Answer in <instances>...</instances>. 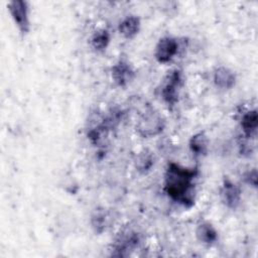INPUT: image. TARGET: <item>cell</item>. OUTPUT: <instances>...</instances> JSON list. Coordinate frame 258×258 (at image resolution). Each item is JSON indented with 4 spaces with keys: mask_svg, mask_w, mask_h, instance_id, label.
Instances as JSON below:
<instances>
[{
    "mask_svg": "<svg viewBox=\"0 0 258 258\" xmlns=\"http://www.w3.org/2000/svg\"><path fill=\"white\" fill-rule=\"evenodd\" d=\"M199 175L197 167H185L169 162L164 173V191L167 197L184 208H191L196 201V180Z\"/></svg>",
    "mask_w": 258,
    "mask_h": 258,
    "instance_id": "6da1fadb",
    "label": "cell"
},
{
    "mask_svg": "<svg viewBox=\"0 0 258 258\" xmlns=\"http://www.w3.org/2000/svg\"><path fill=\"white\" fill-rule=\"evenodd\" d=\"M182 85L183 79L180 70H171L165 76L161 84L160 97L162 102L168 107V109H173L177 104Z\"/></svg>",
    "mask_w": 258,
    "mask_h": 258,
    "instance_id": "7a4b0ae2",
    "label": "cell"
},
{
    "mask_svg": "<svg viewBox=\"0 0 258 258\" xmlns=\"http://www.w3.org/2000/svg\"><path fill=\"white\" fill-rule=\"evenodd\" d=\"M165 127L163 117L154 110L146 111L136 124V132L143 138H151L160 134Z\"/></svg>",
    "mask_w": 258,
    "mask_h": 258,
    "instance_id": "3957f363",
    "label": "cell"
},
{
    "mask_svg": "<svg viewBox=\"0 0 258 258\" xmlns=\"http://www.w3.org/2000/svg\"><path fill=\"white\" fill-rule=\"evenodd\" d=\"M8 11L14 24L17 26L22 35H26L30 31V17L28 2L23 0H12L7 4Z\"/></svg>",
    "mask_w": 258,
    "mask_h": 258,
    "instance_id": "277c9868",
    "label": "cell"
},
{
    "mask_svg": "<svg viewBox=\"0 0 258 258\" xmlns=\"http://www.w3.org/2000/svg\"><path fill=\"white\" fill-rule=\"evenodd\" d=\"M178 50V39L176 37L166 35L158 40L154 50V57L159 63H168L176 56Z\"/></svg>",
    "mask_w": 258,
    "mask_h": 258,
    "instance_id": "5b68a950",
    "label": "cell"
},
{
    "mask_svg": "<svg viewBox=\"0 0 258 258\" xmlns=\"http://www.w3.org/2000/svg\"><path fill=\"white\" fill-rule=\"evenodd\" d=\"M140 243V235L134 231H127L119 235L112 248V256L127 257Z\"/></svg>",
    "mask_w": 258,
    "mask_h": 258,
    "instance_id": "8992f818",
    "label": "cell"
},
{
    "mask_svg": "<svg viewBox=\"0 0 258 258\" xmlns=\"http://www.w3.org/2000/svg\"><path fill=\"white\" fill-rule=\"evenodd\" d=\"M221 201L230 210H236L242 201L241 187L229 177H225L220 187Z\"/></svg>",
    "mask_w": 258,
    "mask_h": 258,
    "instance_id": "52a82bcc",
    "label": "cell"
},
{
    "mask_svg": "<svg viewBox=\"0 0 258 258\" xmlns=\"http://www.w3.org/2000/svg\"><path fill=\"white\" fill-rule=\"evenodd\" d=\"M136 74L132 64L125 58H120L111 68V78L120 88H126L135 78Z\"/></svg>",
    "mask_w": 258,
    "mask_h": 258,
    "instance_id": "ba28073f",
    "label": "cell"
},
{
    "mask_svg": "<svg viewBox=\"0 0 258 258\" xmlns=\"http://www.w3.org/2000/svg\"><path fill=\"white\" fill-rule=\"evenodd\" d=\"M236 82V74L231 69L221 66L214 70L213 83L219 90L229 91L235 87Z\"/></svg>",
    "mask_w": 258,
    "mask_h": 258,
    "instance_id": "9c48e42d",
    "label": "cell"
},
{
    "mask_svg": "<svg viewBox=\"0 0 258 258\" xmlns=\"http://www.w3.org/2000/svg\"><path fill=\"white\" fill-rule=\"evenodd\" d=\"M240 127L245 139L250 140L256 137L258 129V113L256 109L248 110L241 115Z\"/></svg>",
    "mask_w": 258,
    "mask_h": 258,
    "instance_id": "30bf717a",
    "label": "cell"
},
{
    "mask_svg": "<svg viewBox=\"0 0 258 258\" xmlns=\"http://www.w3.org/2000/svg\"><path fill=\"white\" fill-rule=\"evenodd\" d=\"M196 237L199 242L206 246H212L216 244L219 239L218 231L208 221H203L198 224L196 228Z\"/></svg>",
    "mask_w": 258,
    "mask_h": 258,
    "instance_id": "8fae6325",
    "label": "cell"
},
{
    "mask_svg": "<svg viewBox=\"0 0 258 258\" xmlns=\"http://www.w3.org/2000/svg\"><path fill=\"white\" fill-rule=\"evenodd\" d=\"M141 28V21L140 18L136 15H128L123 18L119 25L118 31L119 33L127 39H132L135 37Z\"/></svg>",
    "mask_w": 258,
    "mask_h": 258,
    "instance_id": "7c38bea8",
    "label": "cell"
},
{
    "mask_svg": "<svg viewBox=\"0 0 258 258\" xmlns=\"http://www.w3.org/2000/svg\"><path fill=\"white\" fill-rule=\"evenodd\" d=\"M208 145H209V140L204 131L197 132L189 138V141H188L189 151L196 158L205 156L207 154Z\"/></svg>",
    "mask_w": 258,
    "mask_h": 258,
    "instance_id": "4fadbf2b",
    "label": "cell"
},
{
    "mask_svg": "<svg viewBox=\"0 0 258 258\" xmlns=\"http://www.w3.org/2000/svg\"><path fill=\"white\" fill-rule=\"evenodd\" d=\"M154 165V156L151 151L144 149L140 151L134 159V166L141 174L148 173Z\"/></svg>",
    "mask_w": 258,
    "mask_h": 258,
    "instance_id": "5bb4252c",
    "label": "cell"
},
{
    "mask_svg": "<svg viewBox=\"0 0 258 258\" xmlns=\"http://www.w3.org/2000/svg\"><path fill=\"white\" fill-rule=\"evenodd\" d=\"M111 42V34L108 29L102 28L95 31L91 37V46L96 52H104Z\"/></svg>",
    "mask_w": 258,
    "mask_h": 258,
    "instance_id": "9a60e30c",
    "label": "cell"
},
{
    "mask_svg": "<svg viewBox=\"0 0 258 258\" xmlns=\"http://www.w3.org/2000/svg\"><path fill=\"white\" fill-rule=\"evenodd\" d=\"M109 224V216L105 209H98L91 216V226L97 235L104 233Z\"/></svg>",
    "mask_w": 258,
    "mask_h": 258,
    "instance_id": "2e32d148",
    "label": "cell"
},
{
    "mask_svg": "<svg viewBox=\"0 0 258 258\" xmlns=\"http://www.w3.org/2000/svg\"><path fill=\"white\" fill-rule=\"evenodd\" d=\"M243 180L249 186L256 188L257 187V169L254 167L245 171L243 174Z\"/></svg>",
    "mask_w": 258,
    "mask_h": 258,
    "instance_id": "e0dca14e",
    "label": "cell"
}]
</instances>
